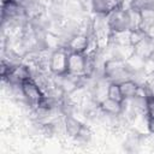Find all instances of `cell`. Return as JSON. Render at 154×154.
Masks as SVG:
<instances>
[{"mask_svg":"<svg viewBox=\"0 0 154 154\" xmlns=\"http://www.w3.org/2000/svg\"><path fill=\"white\" fill-rule=\"evenodd\" d=\"M107 97L113 99V100L119 101V102H124V96L122 94L119 83H117V82H109L108 90H107Z\"/></svg>","mask_w":154,"mask_h":154,"instance_id":"obj_13","label":"cell"},{"mask_svg":"<svg viewBox=\"0 0 154 154\" xmlns=\"http://www.w3.org/2000/svg\"><path fill=\"white\" fill-rule=\"evenodd\" d=\"M45 10H48L52 5H53V2H54V0H36Z\"/></svg>","mask_w":154,"mask_h":154,"instance_id":"obj_17","label":"cell"},{"mask_svg":"<svg viewBox=\"0 0 154 154\" xmlns=\"http://www.w3.org/2000/svg\"><path fill=\"white\" fill-rule=\"evenodd\" d=\"M119 85H120V90H122V94L124 96V100H129V99L136 96L138 94L140 88H141V84L137 83L132 78H129V79L120 82Z\"/></svg>","mask_w":154,"mask_h":154,"instance_id":"obj_10","label":"cell"},{"mask_svg":"<svg viewBox=\"0 0 154 154\" xmlns=\"http://www.w3.org/2000/svg\"><path fill=\"white\" fill-rule=\"evenodd\" d=\"M84 71H85V54L70 52L67 60V73L75 76H84Z\"/></svg>","mask_w":154,"mask_h":154,"instance_id":"obj_5","label":"cell"},{"mask_svg":"<svg viewBox=\"0 0 154 154\" xmlns=\"http://www.w3.org/2000/svg\"><path fill=\"white\" fill-rule=\"evenodd\" d=\"M64 125H65V134L67 136L75 138L78 135V132L81 131L84 123L81 122L73 114H66V116H64Z\"/></svg>","mask_w":154,"mask_h":154,"instance_id":"obj_8","label":"cell"},{"mask_svg":"<svg viewBox=\"0 0 154 154\" xmlns=\"http://www.w3.org/2000/svg\"><path fill=\"white\" fill-rule=\"evenodd\" d=\"M89 40H90V35L77 32L70 37V40L67 41L66 48L69 52L85 53L88 49V46H89Z\"/></svg>","mask_w":154,"mask_h":154,"instance_id":"obj_6","label":"cell"},{"mask_svg":"<svg viewBox=\"0 0 154 154\" xmlns=\"http://www.w3.org/2000/svg\"><path fill=\"white\" fill-rule=\"evenodd\" d=\"M152 1H153V0H135V1H134L132 7L141 10V8H143V7L148 6V5H150V4H152Z\"/></svg>","mask_w":154,"mask_h":154,"instance_id":"obj_15","label":"cell"},{"mask_svg":"<svg viewBox=\"0 0 154 154\" xmlns=\"http://www.w3.org/2000/svg\"><path fill=\"white\" fill-rule=\"evenodd\" d=\"M99 108L107 113V114H112V116H120L123 112V102L116 101L113 99L106 97L103 99L101 102H99Z\"/></svg>","mask_w":154,"mask_h":154,"instance_id":"obj_9","label":"cell"},{"mask_svg":"<svg viewBox=\"0 0 154 154\" xmlns=\"http://www.w3.org/2000/svg\"><path fill=\"white\" fill-rule=\"evenodd\" d=\"M14 1H16V2H18L22 7H24V8H25V11H26V10H29L31 6H34V5L37 2L36 0H14Z\"/></svg>","mask_w":154,"mask_h":154,"instance_id":"obj_16","label":"cell"},{"mask_svg":"<svg viewBox=\"0 0 154 154\" xmlns=\"http://www.w3.org/2000/svg\"><path fill=\"white\" fill-rule=\"evenodd\" d=\"M109 43H113V45H117V46L131 45V30L111 31Z\"/></svg>","mask_w":154,"mask_h":154,"instance_id":"obj_11","label":"cell"},{"mask_svg":"<svg viewBox=\"0 0 154 154\" xmlns=\"http://www.w3.org/2000/svg\"><path fill=\"white\" fill-rule=\"evenodd\" d=\"M7 1H11V0H1V4L2 2H7Z\"/></svg>","mask_w":154,"mask_h":154,"instance_id":"obj_20","label":"cell"},{"mask_svg":"<svg viewBox=\"0 0 154 154\" xmlns=\"http://www.w3.org/2000/svg\"><path fill=\"white\" fill-rule=\"evenodd\" d=\"M22 91L24 101L32 108H40L46 100V95L42 91L41 87L32 78L22 83Z\"/></svg>","mask_w":154,"mask_h":154,"instance_id":"obj_2","label":"cell"},{"mask_svg":"<svg viewBox=\"0 0 154 154\" xmlns=\"http://www.w3.org/2000/svg\"><path fill=\"white\" fill-rule=\"evenodd\" d=\"M69 53L66 47H60L53 51L49 60V70L54 76H61L67 72Z\"/></svg>","mask_w":154,"mask_h":154,"instance_id":"obj_4","label":"cell"},{"mask_svg":"<svg viewBox=\"0 0 154 154\" xmlns=\"http://www.w3.org/2000/svg\"><path fill=\"white\" fill-rule=\"evenodd\" d=\"M134 52L144 60L149 59L154 53V41L146 35L138 43L134 46Z\"/></svg>","mask_w":154,"mask_h":154,"instance_id":"obj_7","label":"cell"},{"mask_svg":"<svg viewBox=\"0 0 154 154\" xmlns=\"http://www.w3.org/2000/svg\"><path fill=\"white\" fill-rule=\"evenodd\" d=\"M147 126H148V132L152 134V135H154V118L148 117V125Z\"/></svg>","mask_w":154,"mask_h":154,"instance_id":"obj_18","label":"cell"},{"mask_svg":"<svg viewBox=\"0 0 154 154\" xmlns=\"http://www.w3.org/2000/svg\"><path fill=\"white\" fill-rule=\"evenodd\" d=\"M102 77H105L109 82L120 83L125 79L132 78V73L128 70L125 60L117 58H108L103 61Z\"/></svg>","mask_w":154,"mask_h":154,"instance_id":"obj_1","label":"cell"},{"mask_svg":"<svg viewBox=\"0 0 154 154\" xmlns=\"http://www.w3.org/2000/svg\"><path fill=\"white\" fill-rule=\"evenodd\" d=\"M141 13V30L144 32L154 24V8L152 6H146L140 10Z\"/></svg>","mask_w":154,"mask_h":154,"instance_id":"obj_12","label":"cell"},{"mask_svg":"<svg viewBox=\"0 0 154 154\" xmlns=\"http://www.w3.org/2000/svg\"><path fill=\"white\" fill-rule=\"evenodd\" d=\"M146 35H147L148 37H150V38L154 41V24H153V25H152V26L146 31Z\"/></svg>","mask_w":154,"mask_h":154,"instance_id":"obj_19","label":"cell"},{"mask_svg":"<svg viewBox=\"0 0 154 154\" xmlns=\"http://www.w3.org/2000/svg\"><path fill=\"white\" fill-rule=\"evenodd\" d=\"M147 116L154 118V95L147 96Z\"/></svg>","mask_w":154,"mask_h":154,"instance_id":"obj_14","label":"cell"},{"mask_svg":"<svg viewBox=\"0 0 154 154\" xmlns=\"http://www.w3.org/2000/svg\"><path fill=\"white\" fill-rule=\"evenodd\" d=\"M107 22L111 31H122V30H131V22L129 8H124L122 6L111 10L107 14Z\"/></svg>","mask_w":154,"mask_h":154,"instance_id":"obj_3","label":"cell"}]
</instances>
